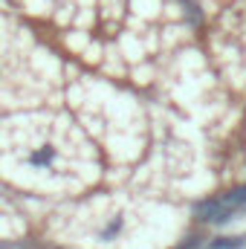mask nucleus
Listing matches in <instances>:
<instances>
[{
    "label": "nucleus",
    "mask_w": 246,
    "mask_h": 249,
    "mask_svg": "<svg viewBox=\"0 0 246 249\" xmlns=\"http://www.w3.org/2000/svg\"><path fill=\"white\" fill-rule=\"evenodd\" d=\"M55 157H58V151H55V145H38V148H32L29 154H26V162L29 165H35V168H47V165H53L55 162Z\"/></svg>",
    "instance_id": "f257e3e1"
},
{
    "label": "nucleus",
    "mask_w": 246,
    "mask_h": 249,
    "mask_svg": "<svg viewBox=\"0 0 246 249\" xmlns=\"http://www.w3.org/2000/svg\"><path fill=\"white\" fill-rule=\"evenodd\" d=\"M238 247H241V241H238V238H223V241L211 244V249H238Z\"/></svg>",
    "instance_id": "f03ea898"
}]
</instances>
